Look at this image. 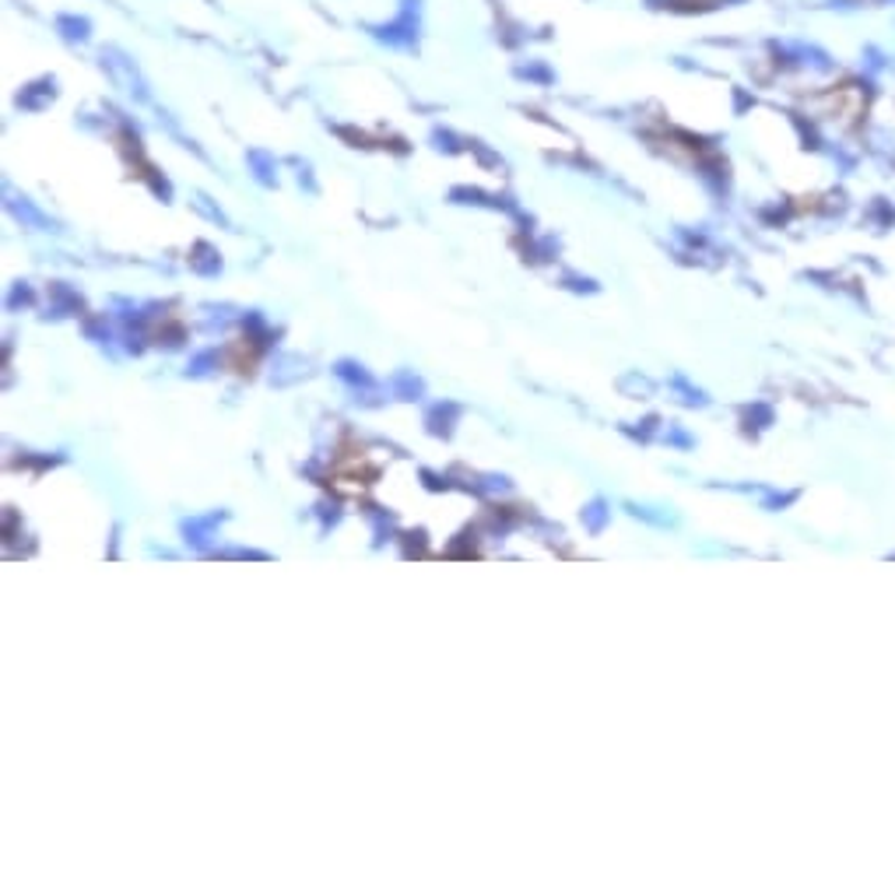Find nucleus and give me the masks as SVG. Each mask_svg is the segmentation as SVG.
Segmentation results:
<instances>
[{"label": "nucleus", "instance_id": "obj_1", "mask_svg": "<svg viewBox=\"0 0 895 895\" xmlns=\"http://www.w3.org/2000/svg\"><path fill=\"white\" fill-rule=\"evenodd\" d=\"M418 14H421V0H401L397 19L390 25L372 28V33L380 39H387V42H394V46H407V42H415V36H418Z\"/></svg>", "mask_w": 895, "mask_h": 895}, {"label": "nucleus", "instance_id": "obj_2", "mask_svg": "<svg viewBox=\"0 0 895 895\" xmlns=\"http://www.w3.org/2000/svg\"><path fill=\"white\" fill-rule=\"evenodd\" d=\"M57 28L64 33V39L71 42H85L91 36V22L88 19H77V14H60L57 19Z\"/></svg>", "mask_w": 895, "mask_h": 895}]
</instances>
